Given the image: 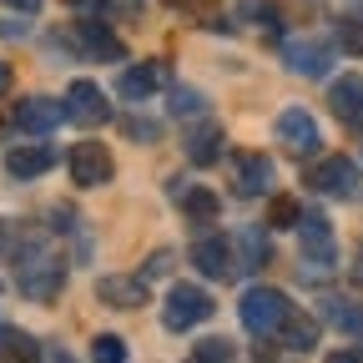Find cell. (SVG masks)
<instances>
[{"instance_id":"cell-16","label":"cell","mask_w":363,"mask_h":363,"mask_svg":"<svg viewBox=\"0 0 363 363\" xmlns=\"http://www.w3.org/2000/svg\"><path fill=\"white\" fill-rule=\"evenodd\" d=\"M56 167V152L45 147V142H30V147H11L6 152V172L16 177V182H30V177H40V172H51Z\"/></svg>"},{"instance_id":"cell-18","label":"cell","mask_w":363,"mask_h":363,"mask_svg":"<svg viewBox=\"0 0 363 363\" xmlns=\"http://www.w3.org/2000/svg\"><path fill=\"white\" fill-rule=\"evenodd\" d=\"M96 298L111 303V308H142L147 303V283L142 278H101L96 283Z\"/></svg>"},{"instance_id":"cell-2","label":"cell","mask_w":363,"mask_h":363,"mask_svg":"<svg viewBox=\"0 0 363 363\" xmlns=\"http://www.w3.org/2000/svg\"><path fill=\"white\" fill-rule=\"evenodd\" d=\"M212 313H217V303H212V293H207V288L177 283V288L167 293V303H162V323H167L172 333H192L197 323H207Z\"/></svg>"},{"instance_id":"cell-31","label":"cell","mask_w":363,"mask_h":363,"mask_svg":"<svg viewBox=\"0 0 363 363\" xmlns=\"http://www.w3.org/2000/svg\"><path fill=\"white\" fill-rule=\"evenodd\" d=\"M6 6H16V11H26V16H35V11H40V0H6Z\"/></svg>"},{"instance_id":"cell-19","label":"cell","mask_w":363,"mask_h":363,"mask_svg":"<svg viewBox=\"0 0 363 363\" xmlns=\"http://www.w3.org/2000/svg\"><path fill=\"white\" fill-rule=\"evenodd\" d=\"M187 157H192V167H212L222 157V126L217 121H202L197 131H187Z\"/></svg>"},{"instance_id":"cell-21","label":"cell","mask_w":363,"mask_h":363,"mask_svg":"<svg viewBox=\"0 0 363 363\" xmlns=\"http://www.w3.org/2000/svg\"><path fill=\"white\" fill-rule=\"evenodd\" d=\"M323 318L343 333H363V303H348V298H328L323 303Z\"/></svg>"},{"instance_id":"cell-7","label":"cell","mask_w":363,"mask_h":363,"mask_svg":"<svg viewBox=\"0 0 363 363\" xmlns=\"http://www.w3.org/2000/svg\"><path fill=\"white\" fill-rule=\"evenodd\" d=\"M272 182H278L272 157H262V152H238L233 157V192L238 197H262V192H272Z\"/></svg>"},{"instance_id":"cell-6","label":"cell","mask_w":363,"mask_h":363,"mask_svg":"<svg viewBox=\"0 0 363 363\" xmlns=\"http://www.w3.org/2000/svg\"><path fill=\"white\" fill-rule=\"evenodd\" d=\"M358 187H363V172L353 157H328L313 167V192L323 197H358Z\"/></svg>"},{"instance_id":"cell-28","label":"cell","mask_w":363,"mask_h":363,"mask_svg":"<svg viewBox=\"0 0 363 363\" xmlns=\"http://www.w3.org/2000/svg\"><path fill=\"white\" fill-rule=\"evenodd\" d=\"M338 45H343V51H353V56H363V16H353V21L338 26Z\"/></svg>"},{"instance_id":"cell-27","label":"cell","mask_w":363,"mask_h":363,"mask_svg":"<svg viewBox=\"0 0 363 363\" xmlns=\"http://www.w3.org/2000/svg\"><path fill=\"white\" fill-rule=\"evenodd\" d=\"M197 111H202V91L172 86V116H197Z\"/></svg>"},{"instance_id":"cell-17","label":"cell","mask_w":363,"mask_h":363,"mask_svg":"<svg viewBox=\"0 0 363 363\" xmlns=\"http://www.w3.org/2000/svg\"><path fill=\"white\" fill-rule=\"evenodd\" d=\"M233 252H238V267H242V272H257V267L267 262V227H262V222L242 227V233L233 238Z\"/></svg>"},{"instance_id":"cell-11","label":"cell","mask_w":363,"mask_h":363,"mask_svg":"<svg viewBox=\"0 0 363 363\" xmlns=\"http://www.w3.org/2000/svg\"><path fill=\"white\" fill-rule=\"evenodd\" d=\"M192 267L202 272V278H233V267H238L233 238H202L192 247Z\"/></svg>"},{"instance_id":"cell-15","label":"cell","mask_w":363,"mask_h":363,"mask_svg":"<svg viewBox=\"0 0 363 363\" xmlns=\"http://www.w3.org/2000/svg\"><path fill=\"white\" fill-rule=\"evenodd\" d=\"M328 106H333L338 121H348L353 131H363V76H343V81H333Z\"/></svg>"},{"instance_id":"cell-10","label":"cell","mask_w":363,"mask_h":363,"mask_svg":"<svg viewBox=\"0 0 363 363\" xmlns=\"http://www.w3.org/2000/svg\"><path fill=\"white\" fill-rule=\"evenodd\" d=\"M66 121V101H51V96H26L16 106V126L30 131V136H45V131H56Z\"/></svg>"},{"instance_id":"cell-1","label":"cell","mask_w":363,"mask_h":363,"mask_svg":"<svg viewBox=\"0 0 363 363\" xmlns=\"http://www.w3.org/2000/svg\"><path fill=\"white\" fill-rule=\"evenodd\" d=\"M238 313H242L247 333L272 338V333H283V323L293 318V303H288V293H278V288H247L242 303H238Z\"/></svg>"},{"instance_id":"cell-4","label":"cell","mask_w":363,"mask_h":363,"mask_svg":"<svg viewBox=\"0 0 363 363\" xmlns=\"http://www.w3.org/2000/svg\"><path fill=\"white\" fill-rule=\"evenodd\" d=\"M66 172H71L76 187H106L111 172H116V162H111V152L101 142H76L71 157H66Z\"/></svg>"},{"instance_id":"cell-26","label":"cell","mask_w":363,"mask_h":363,"mask_svg":"<svg viewBox=\"0 0 363 363\" xmlns=\"http://www.w3.org/2000/svg\"><path fill=\"white\" fill-rule=\"evenodd\" d=\"M91 363H126V343L116 333H101L96 343H91Z\"/></svg>"},{"instance_id":"cell-9","label":"cell","mask_w":363,"mask_h":363,"mask_svg":"<svg viewBox=\"0 0 363 363\" xmlns=\"http://www.w3.org/2000/svg\"><path fill=\"white\" fill-rule=\"evenodd\" d=\"M278 142L288 147V152H298V157H308V152H318V121H313V111H303V106H288L283 116H278Z\"/></svg>"},{"instance_id":"cell-33","label":"cell","mask_w":363,"mask_h":363,"mask_svg":"<svg viewBox=\"0 0 363 363\" xmlns=\"http://www.w3.org/2000/svg\"><path fill=\"white\" fill-rule=\"evenodd\" d=\"M6 86H11V66H6V61H0V91H6Z\"/></svg>"},{"instance_id":"cell-24","label":"cell","mask_w":363,"mask_h":363,"mask_svg":"<svg viewBox=\"0 0 363 363\" xmlns=\"http://www.w3.org/2000/svg\"><path fill=\"white\" fill-rule=\"evenodd\" d=\"M192 363H238V353L227 338H202V343H192Z\"/></svg>"},{"instance_id":"cell-25","label":"cell","mask_w":363,"mask_h":363,"mask_svg":"<svg viewBox=\"0 0 363 363\" xmlns=\"http://www.w3.org/2000/svg\"><path fill=\"white\" fill-rule=\"evenodd\" d=\"M303 222V207L293 197H272V212H267V227L278 233V227H298Z\"/></svg>"},{"instance_id":"cell-29","label":"cell","mask_w":363,"mask_h":363,"mask_svg":"<svg viewBox=\"0 0 363 363\" xmlns=\"http://www.w3.org/2000/svg\"><path fill=\"white\" fill-rule=\"evenodd\" d=\"M126 136H136V142H157V121H126Z\"/></svg>"},{"instance_id":"cell-12","label":"cell","mask_w":363,"mask_h":363,"mask_svg":"<svg viewBox=\"0 0 363 363\" xmlns=\"http://www.w3.org/2000/svg\"><path fill=\"white\" fill-rule=\"evenodd\" d=\"M76 45H81L91 61H126V45L101 21H76Z\"/></svg>"},{"instance_id":"cell-3","label":"cell","mask_w":363,"mask_h":363,"mask_svg":"<svg viewBox=\"0 0 363 363\" xmlns=\"http://www.w3.org/2000/svg\"><path fill=\"white\" fill-rule=\"evenodd\" d=\"M16 283H21V293H26L30 303H51V298L61 293V283H66V267L45 252V247H30V252L21 257Z\"/></svg>"},{"instance_id":"cell-14","label":"cell","mask_w":363,"mask_h":363,"mask_svg":"<svg viewBox=\"0 0 363 363\" xmlns=\"http://www.w3.org/2000/svg\"><path fill=\"white\" fill-rule=\"evenodd\" d=\"M167 81V66H126L121 76H116V96L121 101H152V91Z\"/></svg>"},{"instance_id":"cell-8","label":"cell","mask_w":363,"mask_h":363,"mask_svg":"<svg viewBox=\"0 0 363 363\" xmlns=\"http://www.w3.org/2000/svg\"><path fill=\"white\" fill-rule=\"evenodd\" d=\"M66 116H71L76 126H101V121L111 116L101 86H96V81H71V91H66Z\"/></svg>"},{"instance_id":"cell-5","label":"cell","mask_w":363,"mask_h":363,"mask_svg":"<svg viewBox=\"0 0 363 363\" xmlns=\"http://www.w3.org/2000/svg\"><path fill=\"white\" fill-rule=\"evenodd\" d=\"M298 242H303V257H308V278L313 272H328L333 267V257H338V242H333V227H328V217H303L298 222Z\"/></svg>"},{"instance_id":"cell-30","label":"cell","mask_w":363,"mask_h":363,"mask_svg":"<svg viewBox=\"0 0 363 363\" xmlns=\"http://www.w3.org/2000/svg\"><path fill=\"white\" fill-rule=\"evenodd\" d=\"M167 267H172V252H157V257H147V278H162Z\"/></svg>"},{"instance_id":"cell-20","label":"cell","mask_w":363,"mask_h":363,"mask_svg":"<svg viewBox=\"0 0 363 363\" xmlns=\"http://www.w3.org/2000/svg\"><path fill=\"white\" fill-rule=\"evenodd\" d=\"M0 358H6V363H35L40 358V343L30 333H21V328L0 323Z\"/></svg>"},{"instance_id":"cell-23","label":"cell","mask_w":363,"mask_h":363,"mask_svg":"<svg viewBox=\"0 0 363 363\" xmlns=\"http://www.w3.org/2000/svg\"><path fill=\"white\" fill-rule=\"evenodd\" d=\"M283 343H288L293 353H308V348L318 343V323H313L308 313H293L288 323H283Z\"/></svg>"},{"instance_id":"cell-13","label":"cell","mask_w":363,"mask_h":363,"mask_svg":"<svg viewBox=\"0 0 363 363\" xmlns=\"http://www.w3.org/2000/svg\"><path fill=\"white\" fill-rule=\"evenodd\" d=\"M283 61H288L298 76H328L333 51H328L323 40H288V45H283Z\"/></svg>"},{"instance_id":"cell-32","label":"cell","mask_w":363,"mask_h":363,"mask_svg":"<svg viewBox=\"0 0 363 363\" xmlns=\"http://www.w3.org/2000/svg\"><path fill=\"white\" fill-rule=\"evenodd\" d=\"M328 363H363V358H358L353 348H343V353H328Z\"/></svg>"},{"instance_id":"cell-22","label":"cell","mask_w":363,"mask_h":363,"mask_svg":"<svg viewBox=\"0 0 363 363\" xmlns=\"http://www.w3.org/2000/svg\"><path fill=\"white\" fill-rule=\"evenodd\" d=\"M182 207H187V217H192L197 227H212V222L222 217V202H217L207 187H192L187 197H182Z\"/></svg>"}]
</instances>
